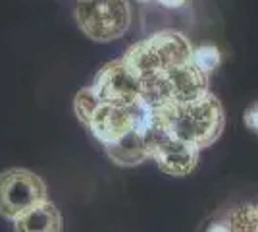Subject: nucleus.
<instances>
[{
	"label": "nucleus",
	"mask_w": 258,
	"mask_h": 232,
	"mask_svg": "<svg viewBox=\"0 0 258 232\" xmlns=\"http://www.w3.org/2000/svg\"><path fill=\"white\" fill-rule=\"evenodd\" d=\"M158 2L166 8H181L187 0H158Z\"/></svg>",
	"instance_id": "obj_17"
},
{
	"label": "nucleus",
	"mask_w": 258,
	"mask_h": 232,
	"mask_svg": "<svg viewBox=\"0 0 258 232\" xmlns=\"http://www.w3.org/2000/svg\"><path fill=\"white\" fill-rule=\"evenodd\" d=\"M149 41L160 60L162 70H170V68L191 62L193 47L189 43V39L179 31H173V29L158 31V33L151 35Z\"/></svg>",
	"instance_id": "obj_8"
},
{
	"label": "nucleus",
	"mask_w": 258,
	"mask_h": 232,
	"mask_svg": "<svg viewBox=\"0 0 258 232\" xmlns=\"http://www.w3.org/2000/svg\"><path fill=\"white\" fill-rule=\"evenodd\" d=\"M231 232H258V209L252 203H239L224 215Z\"/></svg>",
	"instance_id": "obj_12"
},
{
	"label": "nucleus",
	"mask_w": 258,
	"mask_h": 232,
	"mask_svg": "<svg viewBox=\"0 0 258 232\" xmlns=\"http://www.w3.org/2000/svg\"><path fill=\"white\" fill-rule=\"evenodd\" d=\"M100 103H102V101L98 99V95L95 93L93 85L79 89L76 99H74V111H76L77 118L87 126V122L91 120V116L95 114V111L98 109Z\"/></svg>",
	"instance_id": "obj_13"
},
{
	"label": "nucleus",
	"mask_w": 258,
	"mask_h": 232,
	"mask_svg": "<svg viewBox=\"0 0 258 232\" xmlns=\"http://www.w3.org/2000/svg\"><path fill=\"white\" fill-rule=\"evenodd\" d=\"M191 62H193L197 68H201L203 72H206V74L210 76L216 68L220 66V62H222V55H220L218 47H214V44H203V47L193 49Z\"/></svg>",
	"instance_id": "obj_14"
},
{
	"label": "nucleus",
	"mask_w": 258,
	"mask_h": 232,
	"mask_svg": "<svg viewBox=\"0 0 258 232\" xmlns=\"http://www.w3.org/2000/svg\"><path fill=\"white\" fill-rule=\"evenodd\" d=\"M199 147L168 135L152 147V161H156L164 174L187 176L199 165Z\"/></svg>",
	"instance_id": "obj_6"
},
{
	"label": "nucleus",
	"mask_w": 258,
	"mask_h": 232,
	"mask_svg": "<svg viewBox=\"0 0 258 232\" xmlns=\"http://www.w3.org/2000/svg\"><path fill=\"white\" fill-rule=\"evenodd\" d=\"M93 89L102 103L133 107L141 101V79L123 58L112 60L98 70Z\"/></svg>",
	"instance_id": "obj_4"
},
{
	"label": "nucleus",
	"mask_w": 258,
	"mask_h": 232,
	"mask_svg": "<svg viewBox=\"0 0 258 232\" xmlns=\"http://www.w3.org/2000/svg\"><path fill=\"white\" fill-rule=\"evenodd\" d=\"M143 111H145L143 101L135 103L133 107L100 103L95 114L91 116V120L87 122V128L102 145L116 144L125 133L137 128Z\"/></svg>",
	"instance_id": "obj_5"
},
{
	"label": "nucleus",
	"mask_w": 258,
	"mask_h": 232,
	"mask_svg": "<svg viewBox=\"0 0 258 232\" xmlns=\"http://www.w3.org/2000/svg\"><path fill=\"white\" fill-rule=\"evenodd\" d=\"M62 213L50 201L39 203L14 221V232H62Z\"/></svg>",
	"instance_id": "obj_10"
},
{
	"label": "nucleus",
	"mask_w": 258,
	"mask_h": 232,
	"mask_svg": "<svg viewBox=\"0 0 258 232\" xmlns=\"http://www.w3.org/2000/svg\"><path fill=\"white\" fill-rule=\"evenodd\" d=\"M76 22L89 39L110 43L129 29L131 8L127 0H77Z\"/></svg>",
	"instance_id": "obj_2"
},
{
	"label": "nucleus",
	"mask_w": 258,
	"mask_h": 232,
	"mask_svg": "<svg viewBox=\"0 0 258 232\" xmlns=\"http://www.w3.org/2000/svg\"><path fill=\"white\" fill-rule=\"evenodd\" d=\"M46 201V184L27 168H10L0 174V215L16 221L23 213Z\"/></svg>",
	"instance_id": "obj_3"
},
{
	"label": "nucleus",
	"mask_w": 258,
	"mask_h": 232,
	"mask_svg": "<svg viewBox=\"0 0 258 232\" xmlns=\"http://www.w3.org/2000/svg\"><path fill=\"white\" fill-rule=\"evenodd\" d=\"M205 232H231V228H229V224H227V221L222 217V219H216V221H212L208 226H206Z\"/></svg>",
	"instance_id": "obj_16"
},
{
	"label": "nucleus",
	"mask_w": 258,
	"mask_h": 232,
	"mask_svg": "<svg viewBox=\"0 0 258 232\" xmlns=\"http://www.w3.org/2000/svg\"><path fill=\"white\" fill-rule=\"evenodd\" d=\"M170 105L189 103L208 93V74L197 68L193 62L164 70Z\"/></svg>",
	"instance_id": "obj_7"
},
{
	"label": "nucleus",
	"mask_w": 258,
	"mask_h": 232,
	"mask_svg": "<svg viewBox=\"0 0 258 232\" xmlns=\"http://www.w3.org/2000/svg\"><path fill=\"white\" fill-rule=\"evenodd\" d=\"M243 120H245V126H247L248 130L258 135V101H254L247 111H245Z\"/></svg>",
	"instance_id": "obj_15"
},
{
	"label": "nucleus",
	"mask_w": 258,
	"mask_h": 232,
	"mask_svg": "<svg viewBox=\"0 0 258 232\" xmlns=\"http://www.w3.org/2000/svg\"><path fill=\"white\" fill-rule=\"evenodd\" d=\"M139 2H151V0H139Z\"/></svg>",
	"instance_id": "obj_18"
},
{
	"label": "nucleus",
	"mask_w": 258,
	"mask_h": 232,
	"mask_svg": "<svg viewBox=\"0 0 258 232\" xmlns=\"http://www.w3.org/2000/svg\"><path fill=\"white\" fill-rule=\"evenodd\" d=\"M104 151H106L108 159L118 166H137L152 159L151 147L147 144L145 135L137 128L125 133L116 144L104 145Z\"/></svg>",
	"instance_id": "obj_9"
},
{
	"label": "nucleus",
	"mask_w": 258,
	"mask_h": 232,
	"mask_svg": "<svg viewBox=\"0 0 258 232\" xmlns=\"http://www.w3.org/2000/svg\"><path fill=\"white\" fill-rule=\"evenodd\" d=\"M121 58L139 76V79H145V77H151L154 74L164 72L160 60H158V56L154 53V49H152L149 39H143V41L135 43L133 47H129Z\"/></svg>",
	"instance_id": "obj_11"
},
{
	"label": "nucleus",
	"mask_w": 258,
	"mask_h": 232,
	"mask_svg": "<svg viewBox=\"0 0 258 232\" xmlns=\"http://www.w3.org/2000/svg\"><path fill=\"white\" fill-rule=\"evenodd\" d=\"M256 209H258V205H256Z\"/></svg>",
	"instance_id": "obj_19"
},
{
	"label": "nucleus",
	"mask_w": 258,
	"mask_h": 232,
	"mask_svg": "<svg viewBox=\"0 0 258 232\" xmlns=\"http://www.w3.org/2000/svg\"><path fill=\"white\" fill-rule=\"evenodd\" d=\"M170 135L199 149L210 147L224 132V107L214 93L181 105H166L160 109Z\"/></svg>",
	"instance_id": "obj_1"
}]
</instances>
